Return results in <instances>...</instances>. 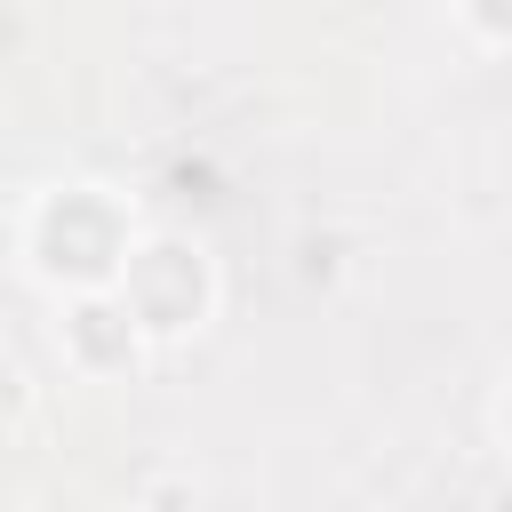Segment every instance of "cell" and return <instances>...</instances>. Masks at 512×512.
I'll return each mask as SVG.
<instances>
[{
	"label": "cell",
	"mask_w": 512,
	"mask_h": 512,
	"mask_svg": "<svg viewBox=\"0 0 512 512\" xmlns=\"http://www.w3.org/2000/svg\"><path fill=\"white\" fill-rule=\"evenodd\" d=\"M32 416H40V384H32L24 360L0 352V448H8L16 432H32Z\"/></svg>",
	"instance_id": "cell-5"
},
{
	"label": "cell",
	"mask_w": 512,
	"mask_h": 512,
	"mask_svg": "<svg viewBox=\"0 0 512 512\" xmlns=\"http://www.w3.org/2000/svg\"><path fill=\"white\" fill-rule=\"evenodd\" d=\"M48 344H56V360H64V376L72 384H136L160 352H152V336L128 320V304H120V288H64V296H48Z\"/></svg>",
	"instance_id": "cell-3"
},
{
	"label": "cell",
	"mask_w": 512,
	"mask_h": 512,
	"mask_svg": "<svg viewBox=\"0 0 512 512\" xmlns=\"http://www.w3.org/2000/svg\"><path fill=\"white\" fill-rule=\"evenodd\" d=\"M136 232H144L136 192H120L104 176H56V184H32L16 208V264L40 296L112 288Z\"/></svg>",
	"instance_id": "cell-1"
},
{
	"label": "cell",
	"mask_w": 512,
	"mask_h": 512,
	"mask_svg": "<svg viewBox=\"0 0 512 512\" xmlns=\"http://www.w3.org/2000/svg\"><path fill=\"white\" fill-rule=\"evenodd\" d=\"M480 432H488V464H504V456H512V376L488 384V416H480Z\"/></svg>",
	"instance_id": "cell-8"
},
{
	"label": "cell",
	"mask_w": 512,
	"mask_h": 512,
	"mask_svg": "<svg viewBox=\"0 0 512 512\" xmlns=\"http://www.w3.org/2000/svg\"><path fill=\"white\" fill-rule=\"evenodd\" d=\"M448 32H456L480 64H496V56L512 48V0H448Z\"/></svg>",
	"instance_id": "cell-4"
},
{
	"label": "cell",
	"mask_w": 512,
	"mask_h": 512,
	"mask_svg": "<svg viewBox=\"0 0 512 512\" xmlns=\"http://www.w3.org/2000/svg\"><path fill=\"white\" fill-rule=\"evenodd\" d=\"M296 280L304 288H336L344 280V240L336 232H296Z\"/></svg>",
	"instance_id": "cell-7"
},
{
	"label": "cell",
	"mask_w": 512,
	"mask_h": 512,
	"mask_svg": "<svg viewBox=\"0 0 512 512\" xmlns=\"http://www.w3.org/2000/svg\"><path fill=\"white\" fill-rule=\"evenodd\" d=\"M200 496H208V480L192 464H152L144 480H128V504H152V512L160 504H200Z\"/></svg>",
	"instance_id": "cell-6"
},
{
	"label": "cell",
	"mask_w": 512,
	"mask_h": 512,
	"mask_svg": "<svg viewBox=\"0 0 512 512\" xmlns=\"http://www.w3.org/2000/svg\"><path fill=\"white\" fill-rule=\"evenodd\" d=\"M128 320L152 336V352H184L216 328L224 312V264L200 232H176V224H144L112 272Z\"/></svg>",
	"instance_id": "cell-2"
}]
</instances>
